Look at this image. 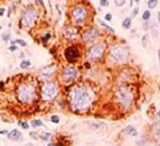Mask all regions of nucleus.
Listing matches in <instances>:
<instances>
[{"label": "nucleus", "mask_w": 160, "mask_h": 146, "mask_svg": "<svg viewBox=\"0 0 160 146\" xmlns=\"http://www.w3.org/2000/svg\"><path fill=\"white\" fill-rule=\"evenodd\" d=\"M96 98V93L90 84L87 83H78L70 89L68 99L69 107L75 114L87 113L94 105V100Z\"/></svg>", "instance_id": "1"}, {"label": "nucleus", "mask_w": 160, "mask_h": 146, "mask_svg": "<svg viewBox=\"0 0 160 146\" xmlns=\"http://www.w3.org/2000/svg\"><path fill=\"white\" fill-rule=\"evenodd\" d=\"M115 102L123 110L131 109L134 103V91L131 86L121 84L115 91Z\"/></svg>", "instance_id": "2"}, {"label": "nucleus", "mask_w": 160, "mask_h": 146, "mask_svg": "<svg viewBox=\"0 0 160 146\" xmlns=\"http://www.w3.org/2000/svg\"><path fill=\"white\" fill-rule=\"evenodd\" d=\"M37 95V89L36 86L31 82H21L16 87V98L17 100L24 104V105H28L32 104Z\"/></svg>", "instance_id": "3"}, {"label": "nucleus", "mask_w": 160, "mask_h": 146, "mask_svg": "<svg viewBox=\"0 0 160 146\" xmlns=\"http://www.w3.org/2000/svg\"><path fill=\"white\" fill-rule=\"evenodd\" d=\"M59 93V87L54 81H46L41 87V98L43 102H53Z\"/></svg>", "instance_id": "4"}, {"label": "nucleus", "mask_w": 160, "mask_h": 146, "mask_svg": "<svg viewBox=\"0 0 160 146\" xmlns=\"http://www.w3.org/2000/svg\"><path fill=\"white\" fill-rule=\"evenodd\" d=\"M89 9L84 5H75V6L70 10V18L73 20L75 25L82 26L85 25L87 19H89Z\"/></svg>", "instance_id": "5"}, {"label": "nucleus", "mask_w": 160, "mask_h": 146, "mask_svg": "<svg viewBox=\"0 0 160 146\" xmlns=\"http://www.w3.org/2000/svg\"><path fill=\"white\" fill-rule=\"evenodd\" d=\"M37 16H38V11L35 8H32V6L26 8L22 11L21 19H20V25H21V27H24V29H31L33 26Z\"/></svg>", "instance_id": "6"}, {"label": "nucleus", "mask_w": 160, "mask_h": 146, "mask_svg": "<svg viewBox=\"0 0 160 146\" xmlns=\"http://www.w3.org/2000/svg\"><path fill=\"white\" fill-rule=\"evenodd\" d=\"M79 69L76 67L73 66H66L63 68V71L60 72L59 76V81L60 83H63L64 86H69L73 84V82H75V79L79 77Z\"/></svg>", "instance_id": "7"}, {"label": "nucleus", "mask_w": 160, "mask_h": 146, "mask_svg": "<svg viewBox=\"0 0 160 146\" xmlns=\"http://www.w3.org/2000/svg\"><path fill=\"white\" fill-rule=\"evenodd\" d=\"M128 55H130V51L126 46L122 45H115L110 50V57L116 63H125L128 58Z\"/></svg>", "instance_id": "8"}, {"label": "nucleus", "mask_w": 160, "mask_h": 146, "mask_svg": "<svg viewBox=\"0 0 160 146\" xmlns=\"http://www.w3.org/2000/svg\"><path fill=\"white\" fill-rule=\"evenodd\" d=\"M104 53H105L104 44L97 42V44H94L92 46L89 47V50L86 51V57H87V60H90L92 62H96V61L101 60V57L104 56Z\"/></svg>", "instance_id": "9"}, {"label": "nucleus", "mask_w": 160, "mask_h": 146, "mask_svg": "<svg viewBox=\"0 0 160 146\" xmlns=\"http://www.w3.org/2000/svg\"><path fill=\"white\" fill-rule=\"evenodd\" d=\"M64 57L69 63H74V62H76L80 57L79 47H76V46H69V47H66L64 50Z\"/></svg>", "instance_id": "10"}, {"label": "nucleus", "mask_w": 160, "mask_h": 146, "mask_svg": "<svg viewBox=\"0 0 160 146\" xmlns=\"http://www.w3.org/2000/svg\"><path fill=\"white\" fill-rule=\"evenodd\" d=\"M100 31L97 30V27L95 26H91V27L86 29L84 32H82V41L84 42H91V41H94L97 36H99Z\"/></svg>", "instance_id": "11"}, {"label": "nucleus", "mask_w": 160, "mask_h": 146, "mask_svg": "<svg viewBox=\"0 0 160 146\" xmlns=\"http://www.w3.org/2000/svg\"><path fill=\"white\" fill-rule=\"evenodd\" d=\"M64 36H65V39H68V40H75V39H78V36H79V30L76 29L75 26H68L64 31Z\"/></svg>", "instance_id": "12"}, {"label": "nucleus", "mask_w": 160, "mask_h": 146, "mask_svg": "<svg viewBox=\"0 0 160 146\" xmlns=\"http://www.w3.org/2000/svg\"><path fill=\"white\" fill-rule=\"evenodd\" d=\"M8 138H9L10 140H14V141H16V140H19V139L22 138V134L20 133L19 130L14 129V130H11V131L8 133Z\"/></svg>", "instance_id": "13"}, {"label": "nucleus", "mask_w": 160, "mask_h": 146, "mask_svg": "<svg viewBox=\"0 0 160 146\" xmlns=\"http://www.w3.org/2000/svg\"><path fill=\"white\" fill-rule=\"evenodd\" d=\"M152 136L154 140L160 141V125H154V128L152 130Z\"/></svg>", "instance_id": "14"}, {"label": "nucleus", "mask_w": 160, "mask_h": 146, "mask_svg": "<svg viewBox=\"0 0 160 146\" xmlns=\"http://www.w3.org/2000/svg\"><path fill=\"white\" fill-rule=\"evenodd\" d=\"M89 126L91 129L99 130V129H105L106 128V124L105 123H89Z\"/></svg>", "instance_id": "15"}, {"label": "nucleus", "mask_w": 160, "mask_h": 146, "mask_svg": "<svg viewBox=\"0 0 160 146\" xmlns=\"http://www.w3.org/2000/svg\"><path fill=\"white\" fill-rule=\"evenodd\" d=\"M126 133H127L128 135H130V136H133V138L138 135L137 129L134 128V126H127V128H126Z\"/></svg>", "instance_id": "16"}, {"label": "nucleus", "mask_w": 160, "mask_h": 146, "mask_svg": "<svg viewBox=\"0 0 160 146\" xmlns=\"http://www.w3.org/2000/svg\"><path fill=\"white\" fill-rule=\"evenodd\" d=\"M131 26H132V19H131V18H126V19L122 21V27H123V29L128 30V29H131Z\"/></svg>", "instance_id": "17"}, {"label": "nucleus", "mask_w": 160, "mask_h": 146, "mask_svg": "<svg viewBox=\"0 0 160 146\" xmlns=\"http://www.w3.org/2000/svg\"><path fill=\"white\" fill-rule=\"evenodd\" d=\"M97 22H99V24H100L101 26H104V27H105V29H107V30H108V31H110V32H111V34H113V32H115V30H113V29L111 27V26H108L107 24H105L104 21H102V20H100V19H97Z\"/></svg>", "instance_id": "18"}, {"label": "nucleus", "mask_w": 160, "mask_h": 146, "mask_svg": "<svg viewBox=\"0 0 160 146\" xmlns=\"http://www.w3.org/2000/svg\"><path fill=\"white\" fill-rule=\"evenodd\" d=\"M12 44H14V45H20V46H22V47H26V46H27L26 41L22 40V39H17V40H15V41H12Z\"/></svg>", "instance_id": "19"}, {"label": "nucleus", "mask_w": 160, "mask_h": 146, "mask_svg": "<svg viewBox=\"0 0 160 146\" xmlns=\"http://www.w3.org/2000/svg\"><path fill=\"white\" fill-rule=\"evenodd\" d=\"M142 18H143V20H144V21H148V20L152 18V13H150V10H145V11L143 13Z\"/></svg>", "instance_id": "20"}, {"label": "nucleus", "mask_w": 160, "mask_h": 146, "mask_svg": "<svg viewBox=\"0 0 160 146\" xmlns=\"http://www.w3.org/2000/svg\"><path fill=\"white\" fill-rule=\"evenodd\" d=\"M30 66H31V62H30L28 60H25V61H22L21 63H20V67H21L22 69H26V68H28Z\"/></svg>", "instance_id": "21"}, {"label": "nucleus", "mask_w": 160, "mask_h": 146, "mask_svg": "<svg viewBox=\"0 0 160 146\" xmlns=\"http://www.w3.org/2000/svg\"><path fill=\"white\" fill-rule=\"evenodd\" d=\"M148 8L149 9H154V8H157V5H158V0H148Z\"/></svg>", "instance_id": "22"}, {"label": "nucleus", "mask_w": 160, "mask_h": 146, "mask_svg": "<svg viewBox=\"0 0 160 146\" xmlns=\"http://www.w3.org/2000/svg\"><path fill=\"white\" fill-rule=\"evenodd\" d=\"M31 125H32V126H43V123L41 120H37V119H36V120L31 121Z\"/></svg>", "instance_id": "23"}, {"label": "nucleus", "mask_w": 160, "mask_h": 146, "mask_svg": "<svg viewBox=\"0 0 160 146\" xmlns=\"http://www.w3.org/2000/svg\"><path fill=\"white\" fill-rule=\"evenodd\" d=\"M49 136H51L49 133H44V134H42V135H39V139L43 140V141H47V140L49 139Z\"/></svg>", "instance_id": "24"}, {"label": "nucleus", "mask_w": 160, "mask_h": 146, "mask_svg": "<svg viewBox=\"0 0 160 146\" xmlns=\"http://www.w3.org/2000/svg\"><path fill=\"white\" fill-rule=\"evenodd\" d=\"M51 121L54 123V124H58L59 123V117L58 115H52L51 117Z\"/></svg>", "instance_id": "25"}, {"label": "nucleus", "mask_w": 160, "mask_h": 146, "mask_svg": "<svg viewBox=\"0 0 160 146\" xmlns=\"http://www.w3.org/2000/svg\"><path fill=\"white\" fill-rule=\"evenodd\" d=\"M137 145H138V146H148V142L145 141V140L142 139V140H139V141L137 142Z\"/></svg>", "instance_id": "26"}, {"label": "nucleus", "mask_w": 160, "mask_h": 146, "mask_svg": "<svg viewBox=\"0 0 160 146\" xmlns=\"http://www.w3.org/2000/svg\"><path fill=\"white\" fill-rule=\"evenodd\" d=\"M17 124H19V125H21V126H22L24 129H28V126H30V125H28L27 123H25V121H19Z\"/></svg>", "instance_id": "27"}, {"label": "nucleus", "mask_w": 160, "mask_h": 146, "mask_svg": "<svg viewBox=\"0 0 160 146\" xmlns=\"http://www.w3.org/2000/svg\"><path fill=\"white\" fill-rule=\"evenodd\" d=\"M49 37H51V34L48 32V34H46V35H44V36H43V37L41 39V40H42V42H46V41H47Z\"/></svg>", "instance_id": "28"}, {"label": "nucleus", "mask_w": 160, "mask_h": 146, "mask_svg": "<svg viewBox=\"0 0 160 146\" xmlns=\"http://www.w3.org/2000/svg\"><path fill=\"white\" fill-rule=\"evenodd\" d=\"M30 136L32 138V139H36V140H38V139H39V135H36L35 133H30Z\"/></svg>", "instance_id": "29"}, {"label": "nucleus", "mask_w": 160, "mask_h": 146, "mask_svg": "<svg viewBox=\"0 0 160 146\" xmlns=\"http://www.w3.org/2000/svg\"><path fill=\"white\" fill-rule=\"evenodd\" d=\"M105 19L107 20V21H111V20H112V15H111L110 13L106 14V15H105Z\"/></svg>", "instance_id": "30"}, {"label": "nucleus", "mask_w": 160, "mask_h": 146, "mask_svg": "<svg viewBox=\"0 0 160 146\" xmlns=\"http://www.w3.org/2000/svg\"><path fill=\"white\" fill-rule=\"evenodd\" d=\"M115 4H116V6H122V5L126 4V1L125 0H123V1H115Z\"/></svg>", "instance_id": "31"}, {"label": "nucleus", "mask_w": 160, "mask_h": 146, "mask_svg": "<svg viewBox=\"0 0 160 146\" xmlns=\"http://www.w3.org/2000/svg\"><path fill=\"white\" fill-rule=\"evenodd\" d=\"M100 4H101V6H108V1H106V0H101Z\"/></svg>", "instance_id": "32"}, {"label": "nucleus", "mask_w": 160, "mask_h": 146, "mask_svg": "<svg viewBox=\"0 0 160 146\" xmlns=\"http://www.w3.org/2000/svg\"><path fill=\"white\" fill-rule=\"evenodd\" d=\"M138 13H139V9H138V8H134V10H133V16H137Z\"/></svg>", "instance_id": "33"}, {"label": "nucleus", "mask_w": 160, "mask_h": 146, "mask_svg": "<svg viewBox=\"0 0 160 146\" xmlns=\"http://www.w3.org/2000/svg\"><path fill=\"white\" fill-rule=\"evenodd\" d=\"M3 40H4V41H8V40H9V35H8V34L3 35Z\"/></svg>", "instance_id": "34"}, {"label": "nucleus", "mask_w": 160, "mask_h": 146, "mask_svg": "<svg viewBox=\"0 0 160 146\" xmlns=\"http://www.w3.org/2000/svg\"><path fill=\"white\" fill-rule=\"evenodd\" d=\"M8 133H9L8 130H0V135H5V134L8 135Z\"/></svg>", "instance_id": "35"}, {"label": "nucleus", "mask_w": 160, "mask_h": 146, "mask_svg": "<svg viewBox=\"0 0 160 146\" xmlns=\"http://www.w3.org/2000/svg\"><path fill=\"white\" fill-rule=\"evenodd\" d=\"M4 13H5V9L4 8H0V16H3Z\"/></svg>", "instance_id": "36"}, {"label": "nucleus", "mask_w": 160, "mask_h": 146, "mask_svg": "<svg viewBox=\"0 0 160 146\" xmlns=\"http://www.w3.org/2000/svg\"><path fill=\"white\" fill-rule=\"evenodd\" d=\"M4 89V82H0V91Z\"/></svg>", "instance_id": "37"}, {"label": "nucleus", "mask_w": 160, "mask_h": 146, "mask_svg": "<svg viewBox=\"0 0 160 146\" xmlns=\"http://www.w3.org/2000/svg\"><path fill=\"white\" fill-rule=\"evenodd\" d=\"M9 50H10V51H15V50H16V47H15V46H11V47H10Z\"/></svg>", "instance_id": "38"}, {"label": "nucleus", "mask_w": 160, "mask_h": 146, "mask_svg": "<svg viewBox=\"0 0 160 146\" xmlns=\"http://www.w3.org/2000/svg\"><path fill=\"white\" fill-rule=\"evenodd\" d=\"M158 21H159V24H160V11L158 13Z\"/></svg>", "instance_id": "39"}, {"label": "nucleus", "mask_w": 160, "mask_h": 146, "mask_svg": "<svg viewBox=\"0 0 160 146\" xmlns=\"http://www.w3.org/2000/svg\"><path fill=\"white\" fill-rule=\"evenodd\" d=\"M36 4H38V5H43V1H36Z\"/></svg>", "instance_id": "40"}, {"label": "nucleus", "mask_w": 160, "mask_h": 146, "mask_svg": "<svg viewBox=\"0 0 160 146\" xmlns=\"http://www.w3.org/2000/svg\"><path fill=\"white\" fill-rule=\"evenodd\" d=\"M158 118H159V120H160V110L158 112Z\"/></svg>", "instance_id": "41"}, {"label": "nucleus", "mask_w": 160, "mask_h": 146, "mask_svg": "<svg viewBox=\"0 0 160 146\" xmlns=\"http://www.w3.org/2000/svg\"><path fill=\"white\" fill-rule=\"evenodd\" d=\"M47 146H54V144H52V142H51V144H48Z\"/></svg>", "instance_id": "42"}, {"label": "nucleus", "mask_w": 160, "mask_h": 146, "mask_svg": "<svg viewBox=\"0 0 160 146\" xmlns=\"http://www.w3.org/2000/svg\"><path fill=\"white\" fill-rule=\"evenodd\" d=\"M158 53H159V60H160V48L158 50Z\"/></svg>", "instance_id": "43"}, {"label": "nucleus", "mask_w": 160, "mask_h": 146, "mask_svg": "<svg viewBox=\"0 0 160 146\" xmlns=\"http://www.w3.org/2000/svg\"><path fill=\"white\" fill-rule=\"evenodd\" d=\"M154 146H160V144H157V145H154Z\"/></svg>", "instance_id": "44"}, {"label": "nucleus", "mask_w": 160, "mask_h": 146, "mask_svg": "<svg viewBox=\"0 0 160 146\" xmlns=\"http://www.w3.org/2000/svg\"><path fill=\"white\" fill-rule=\"evenodd\" d=\"M0 30H1V26H0Z\"/></svg>", "instance_id": "45"}]
</instances>
